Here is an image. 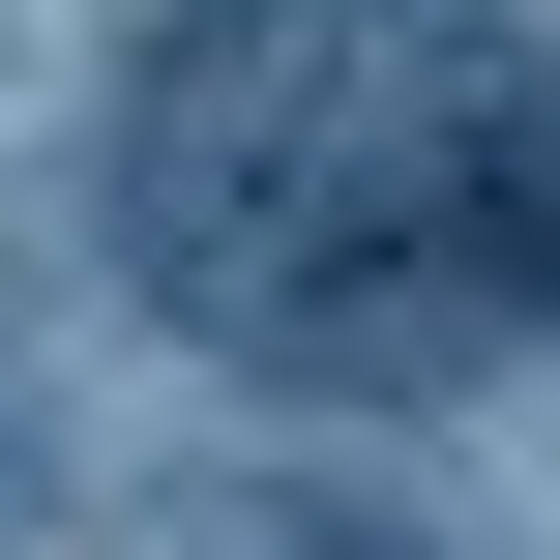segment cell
<instances>
[{"label":"cell","instance_id":"1","mask_svg":"<svg viewBox=\"0 0 560 560\" xmlns=\"http://www.w3.org/2000/svg\"><path fill=\"white\" fill-rule=\"evenodd\" d=\"M89 207L236 384L413 413L560 325V59L502 0H177L89 118Z\"/></svg>","mask_w":560,"mask_h":560},{"label":"cell","instance_id":"2","mask_svg":"<svg viewBox=\"0 0 560 560\" xmlns=\"http://www.w3.org/2000/svg\"><path fill=\"white\" fill-rule=\"evenodd\" d=\"M177 560H443L384 472H177Z\"/></svg>","mask_w":560,"mask_h":560}]
</instances>
